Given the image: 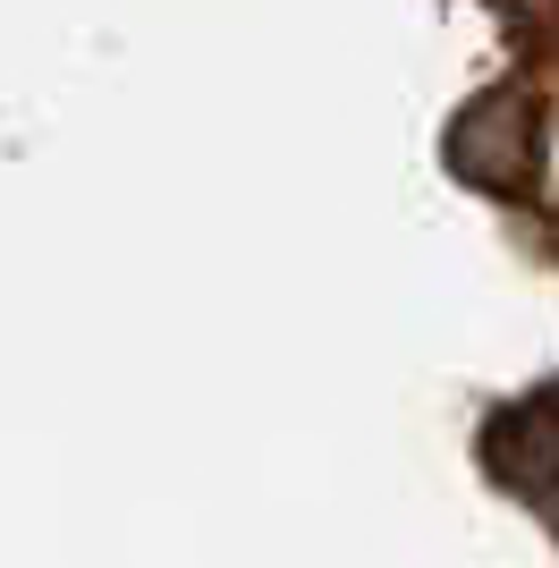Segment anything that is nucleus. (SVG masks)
Here are the masks:
<instances>
[{
    "label": "nucleus",
    "mask_w": 559,
    "mask_h": 568,
    "mask_svg": "<svg viewBox=\"0 0 559 568\" xmlns=\"http://www.w3.org/2000/svg\"><path fill=\"white\" fill-rule=\"evenodd\" d=\"M449 162H458L466 179H484V187H526V179L542 170V102L517 94V85L484 94L475 111L458 119Z\"/></svg>",
    "instance_id": "1"
},
{
    "label": "nucleus",
    "mask_w": 559,
    "mask_h": 568,
    "mask_svg": "<svg viewBox=\"0 0 559 568\" xmlns=\"http://www.w3.org/2000/svg\"><path fill=\"white\" fill-rule=\"evenodd\" d=\"M484 467L526 500L559 493V390H535V399L500 407L484 425Z\"/></svg>",
    "instance_id": "2"
}]
</instances>
